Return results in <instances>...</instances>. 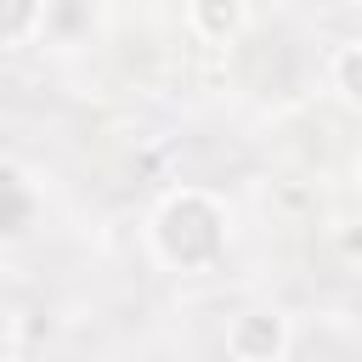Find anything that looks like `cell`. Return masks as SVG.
<instances>
[{"label":"cell","mask_w":362,"mask_h":362,"mask_svg":"<svg viewBox=\"0 0 362 362\" xmlns=\"http://www.w3.org/2000/svg\"><path fill=\"white\" fill-rule=\"evenodd\" d=\"M232 243V209L209 187H175L147 221V249L164 272H209Z\"/></svg>","instance_id":"6da1fadb"},{"label":"cell","mask_w":362,"mask_h":362,"mask_svg":"<svg viewBox=\"0 0 362 362\" xmlns=\"http://www.w3.org/2000/svg\"><path fill=\"white\" fill-rule=\"evenodd\" d=\"M294 351V322L277 305H243L226 322V356L232 362H288Z\"/></svg>","instance_id":"7a4b0ae2"},{"label":"cell","mask_w":362,"mask_h":362,"mask_svg":"<svg viewBox=\"0 0 362 362\" xmlns=\"http://www.w3.org/2000/svg\"><path fill=\"white\" fill-rule=\"evenodd\" d=\"M187 28L204 45H232L249 28V0H187Z\"/></svg>","instance_id":"3957f363"},{"label":"cell","mask_w":362,"mask_h":362,"mask_svg":"<svg viewBox=\"0 0 362 362\" xmlns=\"http://www.w3.org/2000/svg\"><path fill=\"white\" fill-rule=\"evenodd\" d=\"M51 0H0V45L6 51H28L45 34Z\"/></svg>","instance_id":"277c9868"},{"label":"cell","mask_w":362,"mask_h":362,"mask_svg":"<svg viewBox=\"0 0 362 362\" xmlns=\"http://www.w3.org/2000/svg\"><path fill=\"white\" fill-rule=\"evenodd\" d=\"M34 215H40V198H34L28 175H23L17 164H6V221H0V238H6V249H17V243L28 238Z\"/></svg>","instance_id":"5b68a950"},{"label":"cell","mask_w":362,"mask_h":362,"mask_svg":"<svg viewBox=\"0 0 362 362\" xmlns=\"http://www.w3.org/2000/svg\"><path fill=\"white\" fill-rule=\"evenodd\" d=\"M328 90L351 113H362V40H339L334 45V57H328Z\"/></svg>","instance_id":"8992f818"},{"label":"cell","mask_w":362,"mask_h":362,"mask_svg":"<svg viewBox=\"0 0 362 362\" xmlns=\"http://www.w3.org/2000/svg\"><path fill=\"white\" fill-rule=\"evenodd\" d=\"M334 249H339L345 260H362V221H339V226H334Z\"/></svg>","instance_id":"52a82bcc"},{"label":"cell","mask_w":362,"mask_h":362,"mask_svg":"<svg viewBox=\"0 0 362 362\" xmlns=\"http://www.w3.org/2000/svg\"><path fill=\"white\" fill-rule=\"evenodd\" d=\"M356 187H362V153H356Z\"/></svg>","instance_id":"ba28073f"},{"label":"cell","mask_w":362,"mask_h":362,"mask_svg":"<svg viewBox=\"0 0 362 362\" xmlns=\"http://www.w3.org/2000/svg\"><path fill=\"white\" fill-rule=\"evenodd\" d=\"M356 6H362V0H356Z\"/></svg>","instance_id":"9c48e42d"}]
</instances>
